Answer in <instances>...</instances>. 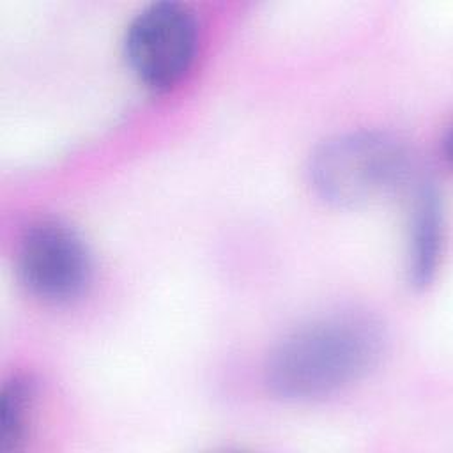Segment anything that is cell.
Returning a JSON list of instances; mask_svg holds the SVG:
<instances>
[{"instance_id": "obj_1", "label": "cell", "mask_w": 453, "mask_h": 453, "mask_svg": "<svg viewBox=\"0 0 453 453\" xmlns=\"http://www.w3.org/2000/svg\"><path fill=\"white\" fill-rule=\"evenodd\" d=\"M380 352L382 333L372 319L329 315L276 343L265 363V382L285 400L324 398L366 375Z\"/></svg>"}, {"instance_id": "obj_2", "label": "cell", "mask_w": 453, "mask_h": 453, "mask_svg": "<svg viewBox=\"0 0 453 453\" xmlns=\"http://www.w3.org/2000/svg\"><path fill=\"white\" fill-rule=\"evenodd\" d=\"M407 147L382 131H352L322 142L310 156L313 191L336 207H356L396 189L409 173Z\"/></svg>"}, {"instance_id": "obj_3", "label": "cell", "mask_w": 453, "mask_h": 453, "mask_svg": "<svg viewBox=\"0 0 453 453\" xmlns=\"http://www.w3.org/2000/svg\"><path fill=\"white\" fill-rule=\"evenodd\" d=\"M198 48L195 12L180 2H152L129 21L124 57L145 87L165 92L191 69Z\"/></svg>"}, {"instance_id": "obj_4", "label": "cell", "mask_w": 453, "mask_h": 453, "mask_svg": "<svg viewBox=\"0 0 453 453\" xmlns=\"http://www.w3.org/2000/svg\"><path fill=\"white\" fill-rule=\"evenodd\" d=\"M16 267L27 290L48 303H67L81 296L92 273L81 237L58 219H37L25 228Z\"/></svg>"}, {"instance_id": "obj_5", "label": "cell", "mask_w": 453, "mask_h": 453, "mask_svg": "<svg viewBox=\"0 0 453 453\" xmlns=\"http://www.w3.org/2000/svg\"><path fill=\"white\" fill-rule=\"evenodd\" d=\"M442 250V211L435 188L423 182L412 198L409 216L407 274L414 287H426L437 271Z\"/></svg>"}, {"instance_id": "obj_6", "label": "cell", "mask_w": 453, "mask_h": 453, "mask_svg": "<svg viewBox=\"0 0 453 453\" xmlns=\"http://www.w3.org/2000/svg\"><path fill=\"white\" fill-rule=\"evenodd\" d=\"M34 405V389L25 377H12L0 396V451L16 449L27 435Z\"/></svg>"}]
</instances>
